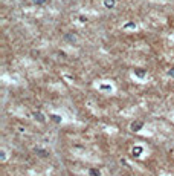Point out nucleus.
<instances>
[{"label": "nucleus", "mask_w": 174, "mask_h": 176, "mask_svg": "<svg viewBox=\"0 0 174 176\" xmlns=\"http://www.w3.org/2000/svg\"><path fill=\"white\" fill-rule=\"evenodd\" d=\"M142 127H144V122L136 121V122H133V124H131V130H133V132H137V130H141Z\"/></svg>", "instance_id": "obj_1"}, {"label": "nucleus", "mask_w": 174, "mask_h": 176, "mask_svg": "<svg viewBox=\"0 0 174 176\" xmlns=\"http://www.w3.org/2000/svg\"><path fill=\"white\" fill-rule=\"evenodd\" d=\"M34 118H35V120H38V121H41V122H44V116L40 112H34Z\"/></svg>", "instance_id": "obj_2"}, {"label": "nucleus", "mask_w": 174, "mask_h": 176, "mask_svg": "<svg viewBox=\"0 0 174 176\" xmlns=\"http://www.w3.org/2000/svg\"><path fill=\"white\" fill-rule=\"evenodd\" d=\"M104 5H105V8H113L115 6V0H104Z\"/></svg>", "instance_id": "obj_3"}, {"label": "nucleus", "mask_w": 174, "mask_h": 176, "mask_svg": "<svg viewBox=\"0 0 174 176\" xmlns=\"http://www.w3.org/2000/svg\"><path fill=\"white\" fill-rule=\"evenodd\" d=\"M141 152H142L141 147H135V149H133V153H131V155H133V156H139Z\"/></svg>", "instance_id": "obj_4"}, {"label": "nucleus", "mask_w": 174, "mask_h": 176, "mask_svg": "<svg viewBox=\"0 0 174 176\" xmlns=\"http://www.w3.org/2000/svg\"><path fill=\"white\" fill-rule=\"evenodd\" d=\"M35 152H37L40 156H49V153L46 150H41V149H35Z\"/></svg>", "instance_id": "obj_5"}, {"label": "nucleus", "mask_w": 174, "mask_h": 176, "mask_svg": "<svg viewBox=\"0 0 174 176\" xmlns=\"http://www.w3.org/2000/svg\"><path fill=\"white\" fill-rule=\"evenodd\" d=\"M64 38H66L67 41H75V35H72V34H67Z\"/></svg>", "instance_id": "obj_6"}, {"label": "nucleus", "mask_w": 174, "mask_h": 176, "mask_svg": "<svg viewBox=\"0 0 174 176\" xmlns=\"http://www.w3.org/2000/svg\"><path fill=\"white\" fill-rule=\"evenodd\" d=\"M135 74H136L137 77H145V74H147V72H145V70H136Z\"/></svg>", "instance_id": "obj_7"}, {"label": "nucleus", "mask_w": 174, "mask_h": 176, "mask_svg": "<svg viewBox=\"0 0 174 176\" xmlns=\"http://www.w3.org/2000/svg\"><path fill=\"white\" fill-rule=\"evenodd\" d=\"M34 3H37V5H43V3H46L47 0H32Z\"/></svg>", "instance_id": "obj_8"}, {"label": "nucleus", "mask_w": 174, "mask_h": 176, "mask_svg": "<svg viewBox=\"0 0 174 176\" xmlns=\"http://www.w3.org/2000/svg\"><path fill=\"white\" fill-rule=\"evenodd\" d=\"M52 120H53V121H57V122H60V121H61V118H58L57 115H52Z\"/></svg>", "instance_id": "obj_9"}, {"label": "nucleus", "mask_w": 174, "mask_h": 176, "mask_svg": "<svg viewBox=\"0 0 174 176\" xmlns=\"http://www.w3.org/2000/svg\"><path fill=\"white\" fill-rule=\"evenodd\" d=\"M90 175H101L99 170H90Z\"/></svg>", "instance_id": "obj_10"}, {"label": "nucleus", "mask_w": 174, "mask_h": 176, "mask_svg": "<svg viewBox=\"0 0 174 176\" xmlns=\"http://www.w3.org/2000/svg\"><path fill=\"white\" fill-rule=\"evenodd\" d=\"M168 75H169V77H174V69H169V70H168Z\"/></svg>", "instance_id": "obj_11"}, {"label": "nucleus", "mask_w": 174, "mask_h": 176, "mask_svg": "<svg viewBox=\"0 0 174 176\" xmlns=\"http://www.w3.org/2000/svg\"><path fill=\"white\" fill-rule=\"evenodd\" d=\"M125 28H135V23H127Z\"/></svg>", "instance_id": "obj_12"}]
</instances>
